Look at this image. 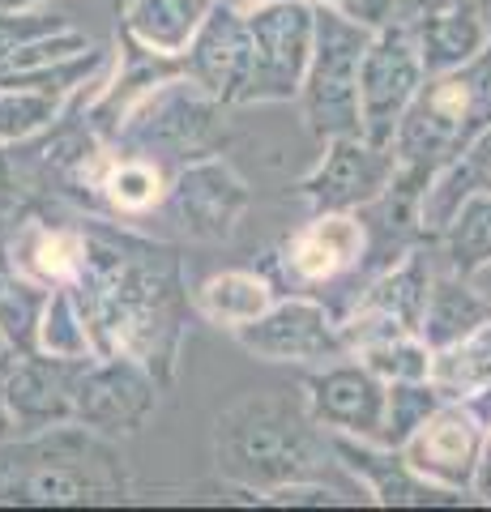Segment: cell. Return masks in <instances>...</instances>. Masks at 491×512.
I'll list each match as a JSON object with an SVG mask.
<instances>
[{
  "label": "cell",
  "mask_w": 491,
  "mask_h": 512,
  "mask_svg": "<svg viewBox=\"0 0 491 512\" xmlns=\"http://www.w3.org/2000/svg\"><path fill=\"white\" fill-rule=\"evenodd\" d=\"M368 248H372V235H368V222L359 218V210H316L287 239L278 265H282V278L295 291H312V286L338 282L342 274L359 269Z\"/></svg>",
  "instance_id": "17"
},
{
  "label": "cell",
  "mask_w": 491,
  "mask_h": 512,
  "mask_svg": "<svg viewBox=\"0 0 491 512\" xmlns=\"http://www.w3.org/2000/svg\"><path fill=\"white\" fill-rule=\"evenodd\" d=\"M184 73L201 90H210L223 107H248L252 86V35L240 9L214 5L193 47L184 52Z\"/></svg>",
  "instance_id": "19"
},
{
  "label": "cell",
  "mask_w": 491,
  "mask_h": 512,
  "mask_svg": "<svg viewBox=\"0 0 491 512\" xmlns=\"http://www.w3.org/2000/svg\"><path fill=\"white\" fill-rule=\"evenodd\" d=\"M432 295V265H427L423 248H406L398 261H389L385 274H376L363 295L342 316L346 346H363L385 333H419V320Z\"/></svg>",
  "instance_id": "16"
},
{
  "label": "cell",
  "mask_w": 491,
  "mask_h": 512,
  "mask_svg": "<svg viewBox=\"0 0 491 512\" xmlns=\"http://www.w3.org/2000/svg\"><path fill=\"white\" fill-rule=\"evenodd\" d=\"M252 35L248 103H295L316 47L312 0H269L244 13Z\"/></svg>",
  "instance_id": "8"
},
{
  "label": "cell",
  "mask_w": 491,
  "mask_h": 512,
  "mask_svg": "<svg viewBox=\"0 0 491 512\" xmlns=\"http://www.w3.org/2000/svg\"><path fill=\"white\" fill-rule=\"evenodd\" d=\"M124 495V457L112 440L82 423L0 444V504H112Z\"/></svg>",
  "instance_id": "3"
},
{
  "label": "cell",
  "mask_w": 491,
  "mask_h": 512,
  "mask_svg": "<svg viewBox=\"0 0 491 512\" xmlns=\"http://www.w3.org/2000/svg\"><path fill=\"white\" fill-rule=\"evenodd\" d=\"M487 320H491V299H483L470 286V278L453 269L445 278H432V295H427V308L419 320V338L432 350H445L479 325H487Z\"/></svg>",
  "instance_id": "27"
},
{
  "label": "cell",
  "mask_w": 491,
  "mask_h": 512,
  "mask_svg": "<svg viewBox=\"0 0 491 512\" xmlns=\"http://www.w3.org/2000/svg\"><path fill=\"white\" fill-rule=\"evenodd\" d=\"M0 9H18V13H30V9H52V0H0Z\"/></svg>",
  "instance_id": "42"
},
{
  "label": "cell",
  "mask_w": 491,
  "mask_h": 512,
  "mask_svg": "<svg viewBox=\"0 0 491 512\" xmlns=\"http://www.w3.org/2000/svg\"><path fill=\"white\" fill-rule=\"evenodd\" d=\"M440 239L457 274L474 278L491 269V192H470Z\"/></svg>",
  "instance_id": "30"
},
{
  "label": "cell",
  "mask_w": 491,
  "mask_h": 512,
  "mask_svg": "<svg viewBox=\"0 0 491 512\" xmlns=\"http://www.w3.org/2000/svg\"><path fill=\"white\" fill-rule=\"evenodd\" d=\"M35 350H43V355H52V359H77V363L99 355L94 329H90L86 308H82V299H77L73 286H52V291H47Z\"/></svg>",
  "instance_id": "29"
},
{
  "label": "cell",
  "mask_w": 491,
  "mask_h": 512,
  "mask_svg": "<svg viewBox=\"0 0 491 512\" xmlns=\"http://www.w3.org/2000/svg\"><path fill=\"white\" fill-rule=\"evenodd\" d=\"M252 359L291 363V367H321L351 355L342 320L312 295H278L274 308L257 316L240 333H231Z\"/></svg>",
  "instance_id": "11"
},
{
  "label": "cell",
  "mask_w": 491,
  "mask_h": 512,
  "mask_svg": "<svg viewBox=\"0 0 491 512\" xmlns=\"http://www.w3.org/2000/svg\"><path fill=\"white\" fill-rule=\"evenodd\" d=\"M252 210V188L223 154H197L180 163L167 184L163 214L197 244H227Z\"/></svg>",
  "instance_id": "9"
},
{
  "label": "cell",
  "mask_w": 491,
  "mask_h": 512,
  "mask_svg": "<svg viewBox=\"0 0 491 512\" xmlns=\"http://www.w3.org/2000/svg\"><path fill=\"white\" fill-rule=\"evenodd\" d=\"M77 376H82V363L77 359H52V355H43V350H30V355L18 359L9 380L0 384V393H5L22 436L73 423Z\"/></svg>",
  "instance_id": "20"
},
{
  "label": "cell",
  "mask_w": 491,
  "mask_h": 512,
  "mask_svg": "<svg viewBox=\"0 0 491 512\" xmlns=\"http://www.w3.org/2000/svg\"><path fill=\"white\" fill-rule=\"evenodd\" d=\"M368 43H372V26H359L334 9L316 5V47L295 103L299 116H304V128L321 146L334 137H363L359 69Z\"/></svg>",
  "instance_id": "6"
},
{
  "label": "cell",
  "mask_w": 491,
  "mask_h": 512,
  "mask_svg": "<svg viewBox=\"0 0 491 512\" xmlns=\"http://www.w3.org/2000/svg\"><path fill=\"white\" fill-rule=\"evenodd\" d=\"M18 436H22V427H18V419H13V410H9V402H5V393H0V444L18 440Z\"/></svg>",
  "instance_id": "40"
},
{
  "label": "cell",
  "mask_w": 491,
  "mask_h": 512,
  "mask_svg": "<svg viewBox=\"0 0 491 512\" xmlns=\"http://www.w3.org/2000/svg\"><path fill=\"white\" fill-rule=\"evenodd\" d=\"M423 82H427V69H423L415 26L398 13L393 22L372 30V43L363 52V69H359L363 137L376 141V146H393V137H398L410 103L419 99Z\"/></svg>",
  "instance_id": "7"
},
{
  "label": "cell",
  "mask_w": 491,
  "mask_h": 512,
  "mask_svg": "<svg viewBox=\"0 0 491 512\" xmlns=\"http://www.w3.org/2000/svg\"><path fill=\"white\" fill-rule=\"evenodd\" d=\"M103 60L107 47H94V52L56 64V69L0 77V150L26 146V141L52 133L56 120H65L73 111V99Z\"/></svg>",
  "instance_id": "12"
},
{
  "label": "cell",
  "mask_w": 491,
  "mask_h": 512,
  "mask_svg": "<svg viewBox=\"0 0 491 512\" xmlns=\"http://www.w3.org/2000/svg\"><path fill=\"white\" fill-rule=\"evenodd\" d=\"M214 0H124L120 35L154 60H184L197 30L210 18Z\"/></svg>",
  "instance_id": "22"
},
{
  "label": "cell",
  "mask_w": 491,
  "mask_h": 512,
  "mask_svg": "<svg viewBox=\"0 0 491 512\" xmlns=\"http://www.w3.org/2000/svg\"><path fill=\"white\" fill-rule=\"evenodd\" d=\"M440 402H445V393H440L432 380H398V384H389V397H385V436H380V444L402 448L410 436H415V427Z\"/></svg>",
  "instance_id": "34"
},
{
  "label": "cell",
  "mask_w": 491,
  "mask_h": 512,
  "mask_svg": "<svg viewBox=\"0 0 491 512\" xmlns=\"http://www.w3.org/2000/svg\"><path fill=\"white\" fill-rule=\"evenodd\" d=\"M491 128V43L462 69L432 73L410 103L406 120L393 137V158H398V180L410 192L436 171L457 163L474 141Z\"/></svg>",
  "instance_id": "4"
},
{
  "label": "cell",
  "mask_w": 491,
  "mask_h": 512,
  "mask_svg": "<svg viewBox=\"0 0 491 512\" xmlns=\"http://www.w3.org/2000/svg\"><path fill=\"white\" fill-rule=\"evenodd\" d=\"M22 355H26V350H22L18 342H13L9 333H0V384L9 380V372L18 367V359H22Z\"/></svg>",
  "instance_id": "39"
},
{
  "label": "cell",
  "mask_w": 491,
  "mask_h": 512,
  "mask_svg": "<svg viewBox=\"0 0 491 512\" xmlns=\"http://www.w3.org/2000/svg\"><path fill=\"white\" fill-rule=\"evenodd\" d=\"M398 180L393 146H376L368 137H334L325 141V154L299 180V197L308 210H368Z\"/></svg>",
  "instance_id": "13"
},
{
  "label": "cell",
  "mask_w": 491,
  "mask_h": 512,
  "mask_svg": "<svg viewBox=\"0 0 491 512\" xmlns=\"http://www.w3.org/2000/svg\"><path fill=\"white\" fill-rule=\"evenodd\" d=\"M0 154H5V150H0ZM9 197H13V180H9V163H5V158H0V214H5Z\"/></svg>",
  "instance_id": "41"
},
{
  "label": "cell",
  "mask_w": 491,
  "mask_h": 512,
  "mask_svg": "<svg viewBox=\"0 0 491 512\" xmlns=\"http://www.w3.org/2000/svg\"><path fill=\"white\" fill-rule=\"evenodd\" d=\"M94 43L86 30H77L73 22L65 26H56V30H47V35H35L30 43H22L18 52H9L5 60H0V77H18V73H43V69H56V64H65V60H77V56H86L94 52Z\"/></svg>",
  "instance_id": "33"
},
{
  "label": "cell",
  "mask_w": 491,
  "mask_h": 512,
  "mask_svg": "<svg viewBox=\"0 0 491 512\" xmlns=\"http://www.w3.org/2000/svg\"><path fill=\"white\" fill-rule=\"evenodd\" d=\"M385 397L389 384L355 355L308 367L304 376V402L329 436L380 440L385 436Z\"/></svg>",
  "instance_id": "15"
},
{
  "label": "cell",
  "mask_w": 491,
  "mask_h": 512,
  "mask_svg": "<svg viewBox=\"0 0 491 512\" xmlns=\"http://www.w3.org/2000/svg\"><path fill=\"white\" fill-rule=\"evenodd\" d=\"M312 5L334 9V13H342V18H351L359 26H372V30L393 22L402 13V0H312Z\"/></svg>",
  "instance_id": "37"
},
{
  "label": "cell",
  "mask_w": 491,
  "mask_h": 512,
  "mask_svg": "<svg viewBox=\"0 0 491 512\" xmlns=\"http://www.w3.org/2000/svg\"><path fill=\"white\" fill-rule=\"evenodd\" d=\"M483 448H487L483 414L470 402H449L445 397V402L415 427V436H410L398 453L410 461V470L427 478V483L470 495L474 470H479V461H483Z\"/></svg>",
  "instance_id": "14"
},
{
  "label": "cell",
  "mask_w": 491,
  "mask_h": 512,
  "mask_svg": "<svg viewBox=\"0 0 491 512\" xmlns=\"http://www.w3.org/2000/svg\"><path fill=\"white\" fill-rule=\"evenodd\" d=\"M167 184H171V175L158 158L107 146L99 175L90 184V201L116 218H146L154 210H163Z\"/></svg>",
  "instance_id": "23"
},
{
  "label": "cell",
  "mask_w": 491,
  "mask_h": 512,
  "mask_svg": "<svg viewBox=\"0 0 491 512\" xmlns=\"http://www.w3.org/2000/svg\"><path fill=\"white\" fill-rule=\"evenodd\" d=\"M167 384L146 363L129 355H94L82 363L73 393V423L99 431L107 440L137 436L158 410V393Z\"/></svg>",
  "instance_id": "10"
},
{
  "label": "cell",
  "mask_w": 491,
  "mask_h": 512,
  "mask_svg": "<svg viewBox=\"0 0 491 512\" xmlns=\"http://www.w3.org/2000/svg\"><path fill=\"white\" fill-rule=\"evenodd\" d=\"M214 5H227V9L248 13V9H257V5H269V0H214Z\"/></svg>",
  "instance_id": "43"
},
{
  "label": "cell",
  "mask_w": 491,
  "mask_h": 512,
  "mask_svg": "<svg viewBox=\"0 0 491 512\" xmlns=\"http://www.w3.org/2000/svg\"><path fill=\"white\" fill-rule=\"evenodd\" d=\"M351 355L363 367H372L385 384H398V380H432L436 350L427 346L419 333H385V338H372V342L355 346Z\"/></svg>",
  "instance_id": "31"
},
{
  "label": "cell",
  "mask_w": 491,
  "mask_h": 512,
  "mask_svg": "<svg viewBox=\"0 0 491 512\" xmlns=\"http://www.w3.org/2000/svg\"><path fill=\"white\" fill-rule=\"evenodd\" d=\"M0 265H5V261H0Z\"/></svg>",
  "instance_id": "45"
},
{
  "label": "cell",
  "mask_w": 491,
  "mask_h": 512,
  "mask_svg": "<svg viewBox=\"0 0 491 512\" xmlns=\"http://www.w3.org/2000/svg\"><path fill=\"white\" fill-rule=\"evenodd\" d=\"M470 495L479 504H491V440L483 448V461H479V470H474V483H470Z\"/></svg>",
  "instance_id": "38"
},
{
  "label": "cell",
  "mask_w": 491,
  "mask_h": 512,
  "mask_svg": "<svg viewBox=\"0 0 491 512\" xmlns=\"http://www.w3.org/2000/svg\"><path fill=\"white\" fill-rule=\"evenodd\" d=\"M338 453V466L351 474V483L368 495V504L380 508H453L466 504L474 495L445 491L436 483H427L423 474L410 470V461L398 448L380 444V440H355V436H329Z\"/></svg>",
  "instance_id": "18"
},
{
  "label": "cell",
  "mask_w": 491,
  "mask_h": 512,
  "mask_svg": "<svg viewBox=\"0 0 491 512\" xmlns=\"http://www.w3.org/2000/svg\"><path fill=\"white\" fill-rule=\"evenodd\" d=\"M223 103L210 90H201L193 77H154L141 86L129 103H124L112 120L99 128L103 141L129 154H150V158H197L214 154L223 128Z\"/></svg>",
  "instance_id": "5"
},
{
  "label": "cell",
  "mask_w": 491,
  "mask_h": 512,
  "mask_svg": "<svg viewBox=\"0 0 491 512\" xmlns=\"http://www.w3.org/2000/svg\"><path fill=\"white\" fill-rule=\"evenodd\" d=\"M274 282L257 269H223V274L205 278L193 291V312L201 320H210L214 329L240 333L244 325H252L257 316H265L274 308Z\"/></svg>",
  "instance_id": "26"
},
{
  "label": "cell",
  "mask_w": 491,
  "mask_h": 512,
  "mask_svg": "<svg viewBox=\"0 0 491 512\" xmlns=\"http://www.w3.org/2000/svg\"><path fill=\"white\" fill-rule=\"evenodd\" d=\"M99 355H129L171 384L188 329L180 256L133 231L86 227V265L73 282Z\"/></svg>",
  "instance_id": "1"
},
{
  "label": "cell",
  "mask_w": 491,
  "mask_h": 512,
  "mask_svg": "<svg viewBox=\"0 0 491 512\" xmlns=\"http://www.w3.org/2000/svg\"><path fill=\"white\" fill-rule=\"evenodd\" d=\"M432 384L449 402H479L491 393V320L466 333L462 342L436 350Z\"/></svg>",
  "instance_id": "28"
},
{
  "label": "cell",
  "mask_w": 491,
  "mask_h": 512,
  "mask_svg": "<svg viewBox=\"0 0 491 512\" xmlns=\"http://www.w3.org/2000/svg\"><path fill=\"white\" fill-rule=\"evenodd\" d=\"M47 303V286L18 274V269L0 265V333H9L26 355L35 350L39 338V316Z\"/></svg>",
  "instance_id": "32"
},
{
  "label": "cell",
  "mask_w": 491,
  "mask_h": 512,
  "mask_svg": "<svg viewBox=\"0 0 491 512\" xmlns=\"http://www.w3.org/2000/svg\"><path fill=\"white\" fill-rule=\"evenodd\" d=\"M261 504H274V508H338V504H346V491L329 487L325 478H295V483H282L274 491H265Z\"/></svg>",
  "instance_id": "36"
},
{
  "label": "cell",
  "mask_w": 491,
  "mask_h": 512,
  "mask_svg": "<svg viewBox=\"0 0 491 512\" xmlns=\"http://www.w3.org/2000/svg\"><path fill=\"white\" fill-rule=\"evenodd\" d=\"M5 265L43 282L47 291L52 286H73L86 265V227H52L43 218H26L9 239Z\"/></svg>",
  "instance_id": "24"
},
{
  "label": "cell",
  "mask_w": 491,
  "mask_h": 512,
  "mask_svg": "<svg viewBox=\"0 0 491 512\" xmlns=\"http://www.w3.org/2000/svg\"><path fill=\"white\" fill-rule=\"evenodd\" d=\"M470 192H491V128L474 141V146L449 163L445 171H436L419 192V235L440 239L453 214L462 210V201Z\"/></svg>",
  "instance_id": "25"
},
{
  "label": "cell",
  "mask_w": 491,
  "mask_h": 512,
  "mask_svg": "<svg viewBox=\"0 0 491 512\" xmlns=\"http://www.w3.org/2000/svg\"><path fill=\"white\" fill-rule=\"evenodd\" d=\"M214 470L244 500H261L295 478H325L338 466L334 440L312 419L304 393H244L214 419Z\"/></svg>",
  "instance_id": "2"
},
{
  "label": "cell",
  "mask_w": 491,
  "mask_h": 512,
  "mask_svg": "<svg viewBox=\"0 0 491 512\" xmlns=\"http://www.w3.org/2000/svg\"><path fill=\"white\" fill-rule=\"evenodd\" d=\"M69 18H60L52 9H30V13H18V9H0V60L9 52H18L22 43H30L35 35H47V30L65 26Z\"/></svg>",
  "instance_id": "35"
},
{
  "label": "cell",
  "mask_w": 491,
  "mask_h": 512,
  "mask_svg": "<svg viewBox=\"0 0 491 512\" xmlns=\"http://www.w3.org/2000/svg\"><path fill=\"white\" fill-rule=\"evenodd\" d=\"M410 26H415L427 77L462 69L491 43V18L474 0H436V5L410 13Z\"/></svg>",
  "instance_id": "21"
},
{
  "label": "cell",
  "mask_w": 491,
  "mask_h": 512,
  "mask_svg": "<svg viewBox=\"0 0 491 512\" xmlns=\"http://www.w3.org/2000/svg\"><path fill=\"white\" fill-rule=\"evenodd\" d=\"M470 406L483 414V423H487V440H491V393H487V397H479V402H470Z\"/></svg>",
  "instance_id": "44"
}]
</instances>
